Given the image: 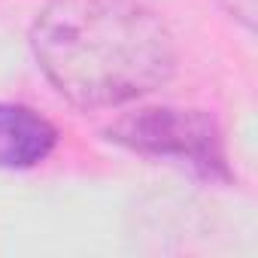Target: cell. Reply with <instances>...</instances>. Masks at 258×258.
Segmentation results:
<instances>
[{
	"instance_id": "2",
	"label": "cell",
	"mask_w": 258,
	"mask_h": 258,
	"mask_svg": "<svg viewBox=\"0 0 258 258\" xmlns=\"http://www.w3.org/2000/svg\"><path fill=\"white\" fill-rule=\"evenodd\" d=\"M106 140L152 158H170L210 182H231L219 121L207 109L146 106L106 127Z\"/></svg>"
},
{
	"instance_id": "1",
	"label": "cell",
	"mask_w": 258,
	"mask_h": 258,
	"mask_svg": "<svg viewBox=\"0 0 258 258\" xmlns=\"http://www.w3.org/2000/svg\"><path fill=\"white\" fill-rule=\"evenodd\" d=\"M31 49L46 79L82 109L140 100L176 73L170 28L137 0H49Z\"/></svg>"
},
{
	"instance_id": "3",
	"label": "cell",
	"mask_w": 258,
	"mask_h": 258,
	"mask_svg": "<svg viewBox=\"0 0 258 258\" xmlns=\"http://www.w3.org/2000/svg\"><path fill=\"white\" fill-rule=\"evenodd\" d=\"M58 146V127L25 103H0V170H31Z\"/></svg>"
}]
</instances>
